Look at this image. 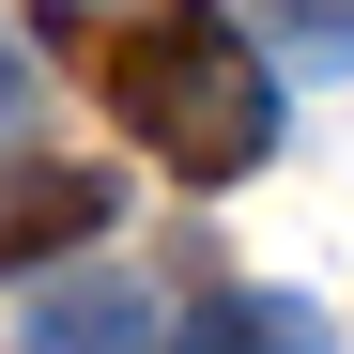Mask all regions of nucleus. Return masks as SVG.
<instances>
[{"label":"nucleus","mask_w":354,"mask_h":354,"mask_svg":"<svg viewBox=\"0 0 354 354\" xmlns=\"http://www.w3.org/2000/svg\"><path fill=\"white\" fill-rule=\"evenodd\" d=\"M108 216H124V201H108V169H77V154H16V169H0V277L77 262Z\"/></svg>","instance_id":"nucleus-2"},{"label":"nucleus","mask_w":354,"mask_h":354,"mask_svg":"<svg viewBox=\"0 0 354 354\" xmlns=\"http://www.w3.org/2000/svg\"><path fill=\"white\" fill-rule=\"evenodd\" d=\"M108 108H124V139L169 169V185H247L277 154V77L231 0H154V16L108 46Z\"/></svg>","instance_id":"nucleus-1"},{"label":"nucleus","mask_w":354,"mask_h":354,"mask_svg":"<svg viewBox=\"0 0 354 354\" xmlns=\"http://www.w3.org/2000/svg\"><path fill=\"white\" fill-rule=\"evenodd\" d=\"M262 31L292 46V77H354V0H262Z\"/></svg>","instance_id":"nucleus-5"},{"label":"nucleus","mask_w":354,"mask_h":354,"mask_svg":"<svg viewBox=\"0 0 354 354\" xmlns=\"http://www.w3.org/2000/svg\"><path fill=\"white\" fill-rule=\"evenodd\" d=\"M16 108H31V62H16V46H0V124H16Z\"/></svg>","instance_id":"nucleus-6"},{"label":"nucleus","mask_w":354,"mask_h":354,"mask_svg":"<svg viewBox=\"0 0 354 354\" xmlns=\"http://www.w3.org/2000/svg\"><path fill=\"white\" fill-rule=\"evenodd\" d=\"M16 354H169V308H154L139 277L77 262V277H31V308H16Z\"/></svg>","instance_id":"nucleus-3"},{"label":"nucleus","mask_w":354,"mask_h":354,"mask_svg":"<svg viewBox=\"0 0 354 354\" xmlns=\"http://www.w3.org/2000/svg\"><path fill=\"white\" fill-rule=\"evenodd\" d=\"M169 354H339L308 292H201L185 324H169Z\"/></svg>","instance_id":"nucleus-4"}]
</instances>
